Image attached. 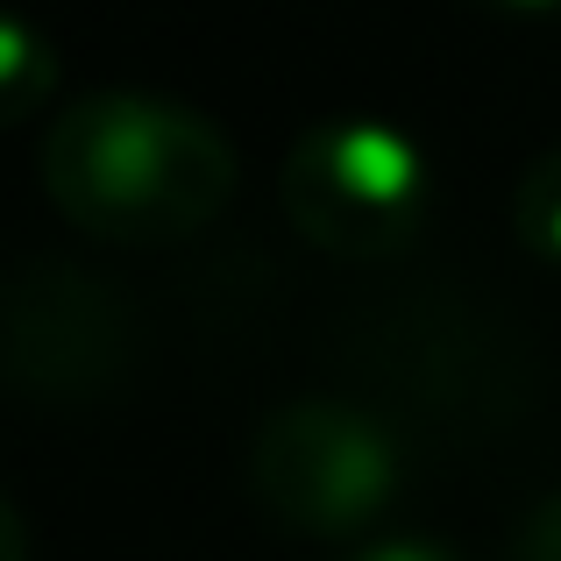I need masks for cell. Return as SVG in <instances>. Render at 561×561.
I'll list each match as a JSON object with an SVG mask.
<instances>
[{"label": "cell", "instance_id": "7", "mask_svg": "<svg viewBox=\"0 0 561 561\" xmlns=\"http://www.w3.org/2000/svg\"><path fill=\"white\" fill-rule=\"evenodd\" d=\"M512 561H561V483L540 497L519 519V540H512Z\"/></svg>", "mask_w": 561, "mask_h": 561}, {"label": "cell", "instance_id": "4", "mask_svg": "<svg viewBox=\"0 0 561 561\" xmlns=\"http://www.w3.org/2000/svg\"><path fill=\"white\" fill-rule=\"evenodd\" d=\"M0 328L8 377L43 405H93L136 363V313L122 291L57 256H36L8 277Z\"/></svg>", "mask_w": 561, "mask_h": 561}, {"label": "cell", "instance_id": "5", "mask_svg": "<svg viewBox=\"0 0 561 561\" xmlns=\"http://www.w3.org/2000/svg\"><path fill=\"white\" fill-rule=\"evenodd\" d=\"M50 79H57V50L43 43V28L28 14H0V100H8V114H36Z\"/></svg>", "mask_w": 561, "mask_h": 561}, {"label": "cell", "instance_id": "3", "mask_svg": "<svg viewBox=\"0 0 561 561\" xmlns=\"http://www.w3.org/2000/svg\"><path fill=\"white\" fill-rule=\"evenodd\" d=\"M249 491L291 534H363L398 497V440L370 405L328 391L285 398L249 440Z\"/></svg>", "mask_w": 561, "mask_h": 561}, {"label": "cell", "instance_id": "1", "mask_svg": "<svg viewBox=\"0 0 561 561\" xmlns=\"http://www.w3.org/2000/svg\"><path fill=\"white\" fill-rule=\"evenodd\" d=\"M50 206L100 242H185L234 199V142L185 100L85 93L36 142Z\"/></svg>", "mask_w": 561, "mask_h": 561}, {"label": "cell", "instance_id": "9", "mask_svg": "<svg viewBox=\"0 0 561 561\" xmlns=\"http://www.w3.org/2000/svg\"><path fill=\"white\" fill-rule=\"evenodd\" d=\"M0 561H28V534H22V505L0 497Z\"/></svg>", "mask_w": 561, "mask_h": 561}, {"label": "cell", "instance_id": "10", "mask_svg": "<svg viewBox=\"0 0 561 561\" xmlns=\"http://www.w3.org/2000/svg\"><path fill=\"white\" fill-rule=\"evenodd\" d=\"M505 8H561V0H505Z\"/></svg>", "mask_w": 561, "mask_h": 561}, {"label": "cell", "instance_id": "2", "mask_svg": "<svg viewBox=\"0 0 561 561\" xmlns=\"http://www.w3.org/2000/svg\"><path fill=\"white\" fill-rule=\"evenodd\" d=\"M277 199L320 256L383 263L426 220V157L377 114H328L285 150Z\"/></svg>", "mask_w": 561, "mask_h": 561}, {"label": "cell", "instance_id": "8", "mask_svg": "<svg viewBox=\"0 0 561 561\" xmlns=\"http://www.w3.org/2000/svg\"><path fill=\"white\" fill-rule=\"evenodd\" d=\"M356 561H455V554L434 548V540H377V548H363Z\"/></svg>", "mask_w": 561, "mask_h": 561}, {"label": "cell", "instance_id": "6", "mask_svg": "<svg viewBox=\"0 0 561 561\" xmlns=\"http://www.w3.org/2000/svg\"><path fill=\"white\" fill-rule=\"evenodd\" d=\"M512 228H519V242L534 256L561 263V142L519 171V185H512Z\"/></svg>", "mask_w": 561, "mask_h": 561}]
</instances>
